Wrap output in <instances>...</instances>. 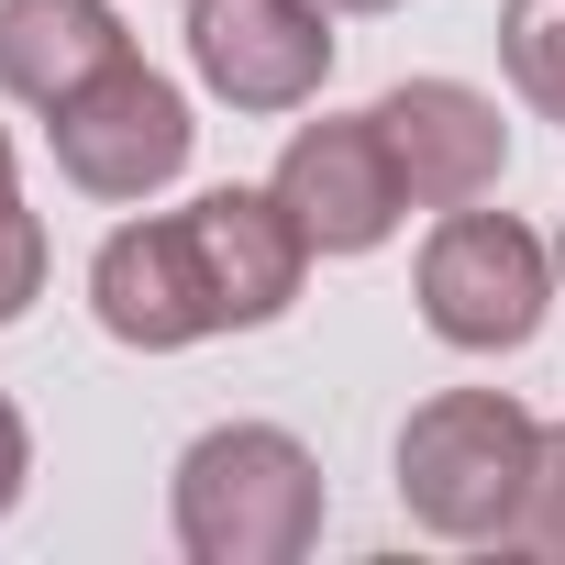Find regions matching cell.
Returning <instances> with one entry per match:
<instances>
[{
	"label": "cell",
	"instance_id": "obj_1",
	"mask_svg": "<svg viewBox=\"0 0 565 565\" xmlns=\"http://www.w3.org/2000/svg\"><path fill=\"white\" fill-rule=\"evenodd\" d=\"M322 455L289 422H211L167 477V532L189 565H300L322 543Z\"/></svg>",
	"mask_w": 565,
	"mask_h": 565
},
{
	"label": "cell",
	"instance_id": "obj_2",
	"mask_svg": "<svg viewBox=\"0 0 565 565\" xmlns=\"http://www.w3.org/2000/svg\"><path fill=\"white\" fill-rule=\"evenodd\" d=\"M532 444H543V422H532L510 388H433V399L399 422V455H388L399 521H411L422 543H510Z\"/></svg>",
	"mask_w": 565,
	"mask_h": 565
},
{
	"label": "cell",
	"instance_id": "obj_3",
	"mask_svg": "<svg viewBox=\"0 0 565 565\" xmlns=\"http://www.w3.org/2000/svg\"><path fill=\"white\" fill-rule=\"evenodd\" d=\"M554 244L510 211H444L422 233V266H411V300H422V333L455 344V355H521L554 311Z\"/></svg>",
	"mask_w": 565,
	"mask_h": 565
},
{
	"label": "cell",
	"instance_id": "obj_4",
	"mask_svg": "<svg viewBox=\"0 0 565 565\" xmlns=\"http://www.w3.org/2000/svg\"><path fill=\"white\" fill-rule=\"evenodd\" d=\"M45 145H56V178H67L78 200L134 211V200H156V189L189 178L200 122H189V89H178V78H156L145 56H122V67L89 78L67 111H45Z\"/></svg>",
	"mask_w": 565,
	"mask_h": 565
},
{
	"label": "cell",
	"instance_id": "obj_5",
	"mask_svg": "<svg viewBox=\"0 0 565 565\" xmlns=\"http://www.w3.org/2000/svg\"><path fill=\"white\" fill-rule=\"evenodd\" d=\"M189 233V277H200V311L211 333H266L300 311V277H311V233L289 222L277 189H200L178 211Z\"/></svg>",
	"mask_w": 565,
	"mask_h": 565
},
{
	"label": "cell",
	"instance_id": "obj_6",
	"mask_svg": "<svg viewBox=\"0 0 565 565\" xmlns=\"http://www.w3.org/2000/svg\"><path fill=\"white\" fill-rule=\"evenodd\" d=\"M189 78L222 111H311L333 78L322 0H189Z\"/></svg>",
	"mask_w": 565,
	"mask_h": 565
},
{
	"label": "cell",
	"instance_id": "obj_7",
	"mask_svg": "<svg viewBox=\"0 0 565 565\" xmlns=\"http://www.w3.org/2000/svg\"><path fill=\"white\" fill-rule=\"evenodd\" d=\"M366 122H377L411 211H466V200H499V178H510V122L466 78H399L366 100Z\"/></svg>",
	"mask_w": 565,
	"mask_h": 565
},
{
	"label": "cell",
	"instance_id": "obj_8",
	"mask_svg": "<svg viewBox=\"0 0 565 565\" xmlns=\"http://www.w3.org/2000/svg\"><path fill=\"white\" fill-rule=\"evenodd\" d=\"M266 189L289 200V222L311 233V255H377L399 233V211H411V189H399V167H388V145H377L366 111L300 122L289 145H277V178Z\"/></svg>",
	"mask_w": 565,
	"mask_h": 565
},
{
	"label": "cell",
	"instance_id": "obj_9",
	"mask_svg": "<svg viewBox=\"0 0 565 565\" xmlns=\"http://www.w3.org/2000/svg\"><path fill=\"white\" fill-rule=\"evenodd\" d=\"M89 322L122 355H189V344H211L178 211H145V222H111L100 233V255H89Z\"/></svg>",
	"mask_w": 565,
	"mask_h": 565
},
{
	"label": "cell",
	"instance_id": "obj_10",
	"mask_svg": "<svg viewBox=\"0 0 565 565\" xmlns=\"http://www.w3.org/2000/svg\"><path fill=\"white\" fill-rule=\"evenodd\" d=\"M122 56L134 34L111 0H0V100H23V111H67Z\"/></svg>",
	"mask_w": 565,
	"mask_h": 565
},
{
	"label": "cell",
	"instance_id": "obj_11",
	"mask_svg": "<svg viewBox=\"0 0 565 565\" xmlns=\"http://www.w3.org/2000/svg\"><path fill=\"white\" fill-rule=\"evenodd\" d=\"M499 78L532 122H565V0H499Z\"/></svg>",
	"mask_w": 565,
	"mask_h": 565
},
{
	"label": "cell",
	"instance_id": "obj_12",
	"mask_svg": "<svg viewBox=\"0 0 565 565\" xmlns=\"http://www.w3.org/2000/svg\"><path fill=\"white\" fill-rule=\"evenodd\" d=\"M510 543L543 554V565H565V422H543V444H532V477H521Z\"/></svg>",
	"mask_w": 565,
	"mask_h": 565
},
{
	"label": "cell",
	"instance_id": "obj_13",
	"mask_svg": "<svg viewBox=\"0 0 565 565\" xmlns=\"http://www.w3.org/2000/svg\"><path fill=\"white\" fill-rule=\"evenodd\" d=\"M45 300V211H23V189L0 200V333Z\"/></svg>",
	"mask_w": 565,
	"mask_h": 565
},
{
	"label": "cell",
	"instance_id": "obj_14",
	"mask_svg": "<svg viewBox=\"0 0 565 565\" xmlns=\"http://www.w3.org/2000/svg\"><path fill=\"white\" fill-rule=\"evenodd\" d=\"M23 477H34V433H23V411H12V388H0V521H12V499H23Z\"/></svg>",
	"mask_w": 565,
	"mask_h": 565
},
{
	"label": "cell",
	"instance_id": "obj_15",
	"mask_svg": "<svg viewBox=\"0 0 565 565\" xmlns=\"http://www.w3.org/2000/svg\"><path fill=\"white\" fill-rule=\"evenodd\" d=\"M322 12H411V0H322Z\"/></svg>",
	"mask_w": 565,
	"mask_h": 565
},
{
	"label": "cell",
	"instance_id": "obj_16",
	"mask_svg": "<svg viewBox=\"0 0 565 565\" xmlns=\"http://www.w3.org/2000/svg\"><path fill=\"white\" fill-rule=\"evenodd\" d=\"M0 200H12V134H0Z\"/></svg>",
	"mask_w": 565,
	"mask_h": 565
},
{
	"label": "cell",
	"instance_id": "obj_17",
	"mask_svg": "<svg viewBox=\"0 0 565 565\" xmlns=\"http://www.w3.org/2000/svg\"><path fill=\"white\" fill-rule=\"evenodd\" d=\"M554 277H565V222H554Z\"/></svg>",
	"mask_w": 565,
	"mask_h": 565
}]
</instances>
